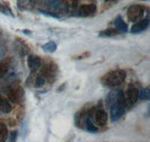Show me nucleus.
Here are the masks:
<instances>
[{"mask_svg":"<svg viewBox=\"0 0 150 142\" xmlns=\"http://www.w3.org/2000/svg\"><path fill=\"white\" fill-rule=\"evenodd\" d=\"M107 104L110 106V115L112 122L117 121L125 112L126 98L122 90L112 91L107 97Z\"/></svg>","mask_w":150,"mask_h":142,"instance_id":"1","label":"nucleus"},{"mask_svg":"<svg viewBox=\"0 0 150 142\" xmlns=\"http://www.w3.org/2000/svg\"><path fill=\"white\" fill-rule=\"evenodd\" d=\"M126 73L123 70H115L106 73L102 78L101 82L103 85L109 88L121 85L126 78Z\"/></svg>","mask_w":150,"mask_h":142,"instance_id":"2","label":"nucleus"},{"mask_svg":"<svg viewBox=\"0 0 150 142\" xmlns=\"http://www.w3.org/2000/svg\"><path fill=\"white\" fill-rule=\"evenodd\" d=\"M89 115L94 124L98 127H104L108 123V114L103 109L100 104L96 108H92Z\"/></svg>","mask_w":150,"mask_h":142,"instance_id":"3","label":"nucleus"},{"mask_svg":"<svg viewBox=\"0 0 150 142\" xmlns=\"http://www.w3.org/2000/svg\"><path fill=\"white\" fill-rule=\"evenodd\" d=\"M145 13V8L138 5L130 6L127 11V17L130 22H137L143 18Z\"/></svg>","mask_w":150,"mask_h":142,"instance_id":"4","label":"nucleus"},{"mask_svg":"<svg viewBox=\"0 0 150 142\" xmlns=\"http://www.w3.org/2000/svg\"><path fill=\"white\" fill-rule=\"evenodd\" d=\"M8 96L11 103H19L23 98L24 91L21 87H16L9 91Z\"/></svg>","mask_w":150,"mask_h":142,"instance_id":"5","label":"nucleus"},{"mask_svg":"<svg viewBox=\"0 0 150 142\" xmlns=\"http://www.w3.org/2000/svg\"><path fill=\"white\" fill-rule=\"evenodd\" d=\"M97 11V6L95 4L83 5L79 8L78 16L80 17H87L93 15Z\"/></svg>","mask_w":150,"mask_h":142,"instance_id":"6","label":"nucleus"},{"mask_svg":"<svg viewBox=\"0 0 150 142\" xmlns=\"http://www.w3.org/2000/svg\"><path fill=\"white\" fill-rule=\"evenodd\" d=\"M41 75L45 78V79L51 80L54 79L56 77V73H57V67L54 64H48L46 66L44 67L41 70Z\"/></svg>","mask_w":150,"mask_h":142,"instance_id":"7","label":"nucleus"},{"mask_svg":"<svg viewBox=\"0 0 150 142\" xmlns=\"http://www.w3.org/2000/svg\"><path fill=\"white\" fill-rule=\"evenodd\" d=\"M27 64L31 73H35L39 69L41 65V60L35 55H29L27 58Z\"/></svg>","mask_w":150,"mask_h":142,"instance_id":"8","label":"nucleus"},{"mask_svg":"<svg viewBox=\"0 0 150 142\" xmlns=\"http://www.w3.org/2000/svg\"><path fill=\"white\" fill-rule=\"evenodd\" d=\"M125 98L127 99V101L130 104H134L139 99L138 89L135 86H134V85H130L126 91V96H125Z\"/></svg>","mask_w":150,"mask_h":142,"instance_id":"9","label":"nucleus"},{"mask_svg":"<svg viewBox=\"0 0 150 142\" xmlns=\"http://www.w3.org/2000/svg\"><path fill=\"white\" fill-rule=\"evenodd\" d=\"M149 20L148 18L140 20H138V22H137L136 23L132 25L131 29V32L134 33V34L141 32L146 30L149 27Z\"/></svg>","mask_w":150,"mask_h":142,"instance_id":"10","label":"nucleus"},{"mask_svg":"<svg viewBox=\"0 0 150 142\" xmlns=\"http://www.w3.org/2000/svg\"><path fill=\"white\" fill-rule=\"evenodd\" d=\"M33 4L34 5L35 3H41L43 5H45L46 7H48L50 9H53V10H59L61 7V2L60 0H32Z\"/></svg>","mask_w":150,"mask_h":142,"instance_id":"11","label":"nucleus"},{"mask_svg":"<svg viewBox=\"0 0 150 142\" xmlns=\"http://www.w3.org/2000/svg\"><path fill=\"white\" fill-rule=\"evenodd\" d=\"M15 43V50L17 53V54H19L21 56H24L29 53V48L28 47L27 45L25 44V43L23 42L21 40H17Z\"/></svg>","mask_w":150,"mask_h":142,"instance_id":"12","label":"nucleus"},{"mask_svg":"<svg viewBox=\"0 0 150 142\" xmlns=\"http://www.w3.org/2000/svg\"><path fill=\"white\" fill-rule=\"evenodd\" d=\"M12 107L8 100L0 95V111L5 114L11 112Z\"/></svg>","mask_w":150,"mask_h":142,"instance_id":"13","label":"nucleus"},{"mask_svg":"<svg viewBox=\"0 0 150 142\" xmlns=\"http://www.w3.org/2000/svg\"><path fill=\"white\" fill-rule=\"evenodd\" d=\"M114 25L116 26V29L120 31V32H128V25H127L125 21L123 20L122 17L121 16H118L114 21Z\"/></svg>","mask_w":150,"mask_h":142,"instance_id":"14","label":"nucleus"},{"mask_svg":"<svg viewBox=\"0 0 150 142\" xmlns=\"http://www.w3.org/2000/svg\"><path fill=\"white\" fill-rule=\"evenodd\" d=\"M121 32L116 29H113V28H108L107 29L101 31L99 32V37H114V36L120 34Z\"/></svg>","mask_w":150,"mask_h":142,"instance_id":"15","label":"nucleus"},{"mask_svg":"<svg viewBox=\"0 0 150 142\" xmlns=\"http://www.w3.org/2000/svg\"><path fill=\"white\" fill-rule=\"evenodd\" d=\"M42 49L47 53H55L57 49V45L55 42L53 41H49V42H47L46 44H44L42 46H41Z\"/></svg>","mask_w":150,"mask_h":142,"instance_id":"16","label":"nucleus"},{"mask_svg":"<svg viewBox=\"0 0 150 142\" xmlns=\"http://www.w3.org/2000/svg\"><path fill=\"white\" fill-rule=\"evenodd\" d=\"M8 136V132L6 125L0 122V141H5Z\"/></svg>","mask_w":150,"mask_h":142,"instance_id":"17","label":"nucleus"},{"mask_svg":"<svg viewBox=\"0 0 150 142\" xmlns=\"http://www.w3.org/2000/svg\"><path fill=\"white\" fill-rule=\"evenodd\" d=\"M33 5L32 0H17V6L21 10H26Z\"/></svg>","mask_w":150,"mask_h":142,"instance_id":"18","label":"nucleus"},{"mask_svg":"<svg viewBox=\"0 0 150 142\" xmlns=\"http://www.w3.org/2000/svg\"><path fill=\"white\" fill-rule=\"evenodd\" d=\"M85 123H86V129L87 130L89 131L90 132H96L98 131V128L96 127V126L95 125L93 122H92V119L90 118L89 117V115H88L86 118L85 120Z\"/></svg>","mask_w":150,"mask_h":142,"instance_id":"19","label":"nucleus"},{"mask_svg":"<svg viewBox=\"0 0 150 142\" xmlns=\"http://www.w3.org/2000/svg\"><path fill=\"white\" fill-rule=\"evenodd\" d=\"M9 70V63L6 61H0V79L3 78L7 74Z\"/></svg>","mask_w":150,"mask_h":142,"instance_id":"20","label":"nucleus"},{"mask_svg":"<svg viewBox=\"0 0 150 142\" xmlns=\"http://www.w3.org/2000/svg\"><path fill=\"white\" fill-rule=\"evenodd\" d=\"M139 99L144 100H150V90L149 87L142 88L140 91H139Z\"/></svg>","mask_w":150,"mask_h":142,"instance_id":"21","label":"nucleus"},{"mask_svg":"<svg viewBox=\"0 0 150 142\" xmlns=\"http://www.w3.org/2000/svg\"><path fill=\"white\" fill-rule=\"evenodd\" d=\"M0 12L2 13V14H5V15H8V16H11V17H14V14L12 13L11 10L9 8L8 6L5 5H2V4L0 3Z\"/></svg>","mask_w":150,"mask_h":142,"instance_id":"22","label":"nucleus"},{"mask_svg":"<svg viewBox=\"0 0 150 142\" xmlns=\"http://www.w3.org/2000/svg\"><path fill=\"white\" fill-rule=\"evenodd\" d=\"M45 82H46V79H45V77L42 75H40V76H38L35 80V87H38V88L41 87L42 85H45Z\"/></svg>","mask_w":150,"mask_h":142,"instance_id":"23","label":"nucleus"},{"mask_svg":"<svg viewBox=\"0 0 150 142\" xmlns=\"http://www.w3.org/2000/svg\"><path fill=\"white\" fill-rule=\"evenodd\" d=\"M62 2H63L65 5L70 6V7L74 8H75L77 7V0H62Z\"/></svg>","mask_w":150,"mask_h":142,"instance_id":"24","label":"nucleus"},{"mask_svg":"<svg viewBox=\"0 0 150 142\" xmlns=\"http://www.w3.org/2000/svg\"><path fill=\"white\" fill-rule=\"evenodd\" d=\"M89 56H90V53H88V52H87V53H83V54L79 55V56H77V57H74V59H77V60L82 59V58H84L89 57Z\"/></svg>","mask_w":150,"mask_h":142,"instance_id":"25","label":"nucleus"},{"mask_svg":"<svg viewBox=\"0 0 150 142\" xmlns=\"http://www.w3.org/2000/svg\"><path fill=\"white\" fill-rule=\"evenodd\" d=\"M17 131H13L11 133V137H10V141H15L16 139H17Z\"/></svg>","mask_w":150,"mask_h":142,"instance_id":"26","label":"nucleus"},{"mask_svg":"<svg viewBox=\"0 0 150 142\" xmlns=\"http://www.w3.org/2000/svg\"><path fill=\"white\" fill-rule=\"evenodd\" d=\"M4 53H5V49H4L3 46L0 45V58L3 56Z\"/></svg>","mask_w":150,"mask_h":142,"instance_id":"27","label":"nucleus"},{"mask_svg":"<svg viewBox=\"0 0 150 142\" xmlns=\"http://www.w3.org/2000/svg\"><path fill=\"white\" fill-rule=\"evenodd\" d=\"M23 32L24 34H31V32L29 30H26V29H25V30L23 31Z\"/></svg>","mask_w":150,"mask_h":142,"instance_id":"28","label":"nucleus"},{"mask_svg":"<svg viewBox=\"0 0 150 142\" xmlns=\"http://www.w3.org/2000/svg\"><path fill=\"white\" fill-rule=\"evenodd\" d=\"M111 1H114V0H105L106 2H111Z\"/></svg>","mask_w":150,"mask_h":142,"instance_id":"29","label":"nucleus"},{"mask_svg":"<svg viewBox=\"0 0 150 142\" xmlns=\"http://www.w3.org/2000/svg\"><path fill=\"white\" fill-rule=\"evenodd\" d=\"M144 1H146V0H144Z\"/></svg>","mask_w":150,"mask_h":142,"instance_id":"30","label":"nucleus"}]
</instances>
